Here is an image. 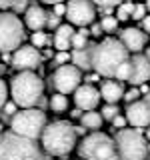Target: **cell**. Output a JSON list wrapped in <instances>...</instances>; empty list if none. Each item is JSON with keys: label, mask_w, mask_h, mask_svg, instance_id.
Here are the masks:
<instances>
[{"label": "cell", "mask_w": 150, "mask_h": 160, "mask_svg": "<svg viewBox=\"0 0 150 160\" xmlns=\"http://www.w3.org/2000/svg\"><path fill=\"white\" fill-rule=\"evenodd\" d=\"M78 156L82 160H120L114 138L108 134L94 130L92 134H86L78 144Z\"/></svg>", "instance_id": "obj_5"}, {"label": "cell", "mask_w": 150, "mask_h": 160, "mask_svg": "<svg viewBox=\"0 0 150 160\" xmlns=\"http://www.w3.org/2000/svg\"><path fill=\"white\" fill-rule=\"evenodd\" d=\"M0 10H10V0H0Z\"/></svg>", "instance_id": "obj_43"}, {"label": "cell", "mask_w": 150, "mask_h": 160, "mask_svg": "<svg viewBox=\"0 0 150 160\" xmlns=\"http://www.w3.org/2000/svg\"><path fill=\"white\" fill-rule=\"evenodd\" d=\"M120 160H146L148 138L142 134V128H120L114 136Z\"/></svg>", "instance_id": "obj_6"}, {"label": "cell", "mask_w": 150, "mask_h": 160, "mask_svg": "<svg viewBox=\"0 0 150 160\" xmlns=\"http://www.w3.org/2000/svg\"><path fill=\"white\" fill-rule=\"evenodd\" d=\"M10 8H12V12H26L28 0H10Z\"/></svg>", "instance_id": "obj_32"}, {"label": "cell", "mask_w": 150, "mask_h": 160, "mask_svg": "<svg viewBox=\"0 0 150 160\" xmlns=\"http://www.w3.org/2000/svg\"><path fill=\"white\" fill-rule=\"evenodd\" d=\"M120 40H122V44L130 52H140V50H144V46H146L148 36L140 28H124L120 32Z\"/></svg>", "instance_id": "obj_16"}, {"label": "cell", "mask_w": 150, "mask_h": 160, "mask_svg": "<svg viewBox=\"0 0 150 160\" xmlns=\"http://www.w3.org/2000/svg\"><path fill=\"white\" fill-rule=\"evenodd\" d=\"M100 90L94 88L92 84H80V86L74 90V104L82 110H94L100 102Z\"/></svg>", "instance_id": "obj_13"}, {"label": "cell", "mask_w": 150, "mask_h": 160, "mask_svg": "<svg viewBox=\"0 0 150 160\" xmlns=\"http://www.w3.org/2000/svg\"><path fill=\"white\" fill-rule=\"evenodd\" d=\"M74 24H60V26L56 28V34H54V38H52V42H54V48L56 50H68V48H72V36H74V32L76 30L72 28Z\"/></svg>", "instance_id": "obj_18"}, {"label": "cell", "mask_w": 150, "mask_h": 160, "mask_svg": "<svg viewBox=\"0 0 150 160\" xmlns=\"http://www.w3.org/2000/svg\"><path fill=\"white\" fill-rule=\"evenodd\" d=\"M142 98H144V100H146V102L150 104V90H148V92H146V94H144V96H142Z\"/></svg>", "instance_id": "obj_46"}, {"label": "cell", "mask_w": 150, "mask_h": 160, "mask_svg": "<svg viewBox=\"0 0 150 160\" xmlns=\"http://www.w3.org/2000/svg\"><path fill=\"white\" fill-rule=\"evenodd\" d=\"M48 120L46 114L38 108H22L10 118V130H14L20 136H26L32 140H40Z\"/></svg>", "instance_id": "obj_7"}, {"label": "cell", "mask_w": 150, "mask_h": 160, "mask_svg": "<svg viewBox=\"0 0 150 160\" xmlns=\"http://www.w3.org/2000/svg\"><path fill=\"white\" fill-rule=\"evenodd\" d=\"M130 60V50L122 44L120 38H104L94 44L92 50V70L104 78H114L118 68Z\"/></svg>", "instance_id": "obj_1"}, {"label": "cell", "mask_w": 150, "mask_h": 160, "mask_svg": "<svg viewBox=\"0 0 150 160\" xmlns=\"http://www.w3.org/2000/svg\"><path fill=\"white\" fill-rule=\"evenodd\" d=\"M130 76H132V62H130V60H126V62L122 64V66L118 68V72H116V80H120V82H122V80H130Z\"/></svg>", "instance_id": "obj_26"}, {"label": "cell", "mask_w": 150, "mask_h": 160, "mask_svg": "<svg viewBox=\"0 0 150 160\" xmlns=\"http://www.w3.org/2000/svg\"><path fill=\"white\" fill-rule=\"evenodd\" d=\"M124 0H94V4H98L100 8H114L118 4H122Z\"/></svg>", "instance_id": "obj_34"}, {"label": "cell", "mask_w": 150, "mask_h": 160, "mask_svg": "<svg viewBox=\"0 0 150 160\" xmlns=\"http://www.w3.org/2000/svg\"><path fill=\"white\" fill-rule=\"evenodd\" d=\"M146 8H148V12H150V0H146Z\"/></svg>", "instance_id": "obj_49"}, {"label": "cell", "mask_w": 150, "mask_h": 160, "mask_svg": "<svg viewBox=\"0 0 150 160\" xmlns=\"http://www.w3.org/2000/svg\"><path fill=\"white\" fill-rule=\"evenodd\" d=\"M0 110H2V116H14V114L18 112V104L14 102V100H10V102L6 100V104H4Z\"/></svg>", "instance_id": "obj_28"}, {"label": "cell", "mask_w": 150, "mask_h": 160, "mask_svg": "<svg viewBox=\"0 0 150 160\" xmlns=\"http://www.w3.org/2000/svg\"><path fill=\"white\" fill-rule=\"evenodd\" d=\"M100 78V74L98 72H94V74H90V76H84V80H86L88 84H92V82H96V80Z\"/></svg>", "instance_id": "obj_41"}, {"label": "cell", "mask_w": 150, "mask_h": 160, "mask_svg": "<svg viewBox=\"0 0 150 160\" xmlns=\"http://www.w3.org/2000/svg\"><path fill=\"white\" fill-rule=\"evenodd\" d=\"M92 50H94V44H88L86 48H80V50H74L72 52V62L74 66H78L80 70H90L92 68Z\"/></svg>", "instance_id": "obj_19"}, {"label": "cell", "mask_w": 150, "mask_h": 160, "mask_svg": "<svg viewBox=\"0 0 150 160\" xmlns=\"http://www.w3.org/2000/svg\"><path fill=\"white\" fill-rule=\"evenodd\" d=\"M0 160H46L42 144L38 140L20 136L14 130L0 132Z\"/></svg>", "instance_id": "obj_2"}, {"label": "cell", "mask_w": 150, "mask_h": 160, "mask_svg": "<svg viewBox=\"0 0 150 160\" xmlns=\"http://www.w3.org/2000/svg\"><path fill=\"white\" fill-rule=\"evenodd\" d=\"M126 120L134 128H146L150 126V104L146 100H134L126 106Z\"/></svg>", "instance_id": "obj_12"}, {"label": "cell", "mask_w": 150, "mask_h": 160, "mask_svg": "<svg viewBox=\"0 0 150 160\" xmlns=\"http://www.w3.org/2000/svg\"><path fill=\"white\" fill-rule=\"evenodd\" d=\"M104 30H102V26H100V24H90V34H92V36H100V34H102Z\"/></svg>", "instance_id": "obj_38"}, {"label": "cell", "mask_w": 150, "mask_h": 160, "mask_svg": "<svg viewBox=\"0 0 150 160\" xmlns=\"http://www.w3.org/2000/svg\"><path fill=\"white\" fill-rule=\"evenodd\" d=\"M44 82L34 70H20L10 82V96L20 108H32L42 100Z\"/></svg>", "instance_id": "obj_4"}, {"label": "cell", "mask_w": 150, "mask_h": 160, "mask_svg": "<svg viewBox=\"0 0 150 160\" xmlns=\"http://www.w3.org/2000/svg\"><path fill=\"white\" fill-rule=\"evenodd\" d=\"M6 100H8V86H6V82L0 78V108L6 104Z\"/></svg>", "instance_id": "obj_35"}, {"label": "cell", "mask_w": 150, "mask_h": 160, "mask_svg": "<svg viewBox=\"0 0 150 160\" xmlns=\"http://www.w3.org/2000/svg\"><path fill=\"white\" fill-rule=\"evenodd\" d=\"M130 62H132V76H130L128 82L132 86H140V84L148 82L150 80V60L140 52H134V56H130Z\"/></svg>", "instance_id": "obj_14"}, {"label": "cell", "mask_w": 150, "mask_h": 160, "mask_svg": "<svg viewBox=\"0 0 150 160\" xmlns=\"http://www.w3.org/2000/svg\"><path fill=\"white\" fill-rule=\"evenodd\" d=\"M76 132L74 126L66 120H56V122L46 124L42 136H40V144H42L44 152L50 156H66L76 146Z\"/></svg>", "instance_id": "obj_3"}, {"label": "cell", "mask_w": 150, "mask_h": 160, "mask_svg": "<svg viewBox=\"0 0 150 160\" xmlns=\"http://www.w3.org/2000/svg\"><path fill=\"white\" fill-rule=\"evenodd\" d=\"M4 72H6V64H0V76H2Z\"/></svg>", "instance_id": "obj_45"}, {"label": "cell", "mask_w": 150, "mask_h": 160, "mask_svg": "<svg viewBox=\"0 0 150 160\" xmlns=\"http://www.w3.org/2000/svg\"><path fill=\"white\" fill-rule=\"evenodd\" d=\"M118 22L120 20L116 16H110V14H106V16H102V20H100V26H102L104 32H116L118 30Z\"/></svg>", "instance_id": "obj_24"}, {"label": "cell", "mask_w": 150, "mask_h": 160, "mask_svg": "<svg viewBox=\"0 0 150 160\" xmlns=\"http://www.w3.org/2000/svg\"><path fill=\"white\" fill-rule=\"evenodd\" d=\"M40 2H44V4H50V6H54V4H58V2H64V0H40Z\"/></svg>", "instance_id": "obj_44"}, {"label": "cell", "mask_w": 150, "mask_h": 160, "mask_svg": "<svg viewBox=\"0 0 150 160\" xmlns=\"http://www.w3.org/2000/svg\"><path fill=\"white\" fill-rule=\"evenodd\" d=\"M48 106L52 108V112H66V108H68V98H66V94H62V92H56V94H52L48 100Z\"/></svg>", "instance_id": "obj_21"}, {"label": "cell", "mask_w": 150, "mask_h": 160, "mask_svg": "<svg viewBox=\"0 0 150 160\" xmlns=\"http://www.w3.org/2000/svg\"><path fill=\"white\" fill-rule=\"evenodd\" d=\"M60 18L62 16H58V14H54V12H48V22H46V28L50 30H56L60 26Z\"/></svg>", "instance_id": "obj_33"}, {"label": "cell", "mask_w": 150, "mask_h": 160, "mask_svg": "<svg viewBox=\"0 0 150 160\" xmlns=\"http://www.w3.org/2000/svg\"><path fill=\"white\" fill-rule=\"evenodd\" d=\"M126 124H128V120H126V116H120V114H118V116H114V120H112V126L114 128H124V126H126Z\"/></svg>", "instance_id": "obj_36"}, {"label": "cell", "mask_w": 150, "mask_h": 160, "mask_svg": "<svg viewBox=\"0 0 150 160\" xmlns=\"http://www.w3.org/2000/svg\"><path fill=\"white\" fill-rule=\"evenodd\" d=\"M96 8L94 0H68L66 4V18L74 26H88L94 22Z\"/></svg>", "instance_id": "obj_10"}, {"label": "cell", "mask_w": 150, "mask_h": 160, "mask_svg": "<svg viewBox=\"0 0 150 160\" xmlns=\"http://www.w3.org/2000/svg\"><path fill=\"white\" fill-rule=\"evenodd\" d=\"M52 12L58 14V16H66V4H64V2L54 4V10H52Z\"/></svg>", "instance_id": "obj_37"}, {"label": "cell", "mask_w": 150, "mask_h": 160, "mask_svg": "<svg viewBox=\"0 0 150 160\" xmlns=\"http://www.w3.org/2000/svg\"><path fill=\"white\" fill-rule=\"evenodd\" d=\"M148 82H150V80H148Z\"/></svg>", "instance_id": "obj_51"}, {"label": "cell", "mask_w": 150, "mask_h": 160, "mask_svg": "<svg viewBox=\"0 0 150 160\" xmlns=\"http://www.w3.org/2000/svg\"><path fill=\"white\" fill-rule=\"evenodd\" d=\"M86 130H88V128L84 126V124H80V126H74V132H76V136H82V138L86 136Z\"/></svg>", "instance_id": "obj_40"}, {"label": "cell", "mask_w": 150, "mask_h": 160, "mask_svg": "<svg viewBox=\"0 0 150 160\" xmlns=\"http://www.w3.org/2000/svg\"><path fill=\"white\" fill-rule=\"evenodd\" d=\"M42 62V54L40 48H36L34 44H22L12 52V66L18 70H36Z\"/></svg>", "instance_id": "obj_11"}, {"label": "cell", "mask_w": 150, "mask_h": 160, "mask_svg": "<svg viewBox=\"0 0 150 160\" xmlns=\"http://www.w3.org/2000/svg\"><path fill=\"white\" fill-rule=\"evenodd\" d=\"M146 4H134V10H132V20H142L146 16Z\"/></svg>", "instance_id": "obj_31"}, {"label": "cell", "mask_w": 150, "mask_h": 160, "mask_svg": "<svg viewBox=\"0 0 150 160\" xmlns=\"http://www.w3.org/2000/svg\"><path fill=\"white\" fill-rule=\"evenodd\" d=\"M88 36H90V30H86V26H80V30H76L72 36V48L74 50H80V48H86L88 46Z\"/></svg>", "instance_id": "obj_22"}, {"label": "cell", "mask_w": 150, "mask_h": 160, "mask_svg": "<svg viewBox=\"0 0 150 160\" xmlns=\"http://www.w3.org/2000/svg\"><path fill=\"white\" fill-rule=\"evenodd\" d=\"M132 10H134V4L132 2H122L116 6V18L120 22H124V20H130L132 18Z\"/></svg>", "instance_id": "obj_23"}, {"label": "cell", "mask_w": 150, "mask_h": 160, "mask_svg": "<svg viewBox=\"0 0 150 160\" xmlns=\"http://www.w3.org/2000/svg\"><path fill=\"white\" fill-rule=\"evenodd\" d=\"M82 114H84V112H82V108H78V106H76V108L72 110V112H70V116H72V118H80Z\"/></svg>", "instance_id": "obj_42"}, {"label": "cell", "mask_w": 150, "mask_h": 160, "mask_svg": "<svg viewBox=\"0 0 150 160\" xmlns=\"http://www.w3.org/2000/svg\"><path fill=\"white\" fill-rule=\"evenodd\" d=\"M30 40H32V44H34L36 48H44V46H46V44L50 42V38L42 32V30H36V32L30 36Z\"/></svg>", "instance_id": "obj_27"}, {"label": "cell", "mask_w": 150, "mask_h": 160, "mask_svg": "<svg viewBox=\"0 0 150 160\" xmlns=\"http://www.w3.org/2000/svg\"><path fill=\"white\" fill-rule=\"evenodd\" d=\"M46 22H48V12L46 10L36 2L28 4L26 12H24V24H26L32 32H36V30L46 28Z\"/></svg>", "instance_id": "obj_15"}, {"label": "cell", "mask_w": 150, "mask_h": 160, "mask_svg": "<svg viewBox=\"0 0 150 160\" xmlns=\"http://www.w3.org/2000/svg\"><path fill=\"white\" fill-rule=\"evenodd\" d=\"M68 58H72V54H68V50H58V54L54 56V66H62V64H66Z\"/></svg>", "instance_id": "obj_30"}, {"label": "cell", "mask_w": 150, "mask_h": 160, "mask_svg": "<svg viewBox=\"0 0 150 160\" xmlns=\"http://www.w3.org/2000/svg\"><path fill=\"white\" fill-rule=\"evenodd\" d=\"M140 22H142V30L150 34V16H148V14H146V16H144L142 20H140Z\"/></svg>", "instance_id": "obj_39"}, {"label": "cell", "mask_w": 150, "mask_h": 160, "mask_svg": "<svg viewBox=\"0 0 150 160\" xmlns=\"http://www.w3.org/2000/svg\"><path fill=\"white\" fill-rule=\"evenodd\" d=\"M148 154H150V142H148Z\"/></svg>", "instance_id": "obj_50"}, {"label": "cell", "mask_w": 150, "mask_h": 160, "mask_svg": "<svg viewBox=\"0 0 150 160\" xmlns=\"http://www.w3.org/2000/svg\"><path fill=\"white\" fill-rule=\"evenodd\" d=\"M24 24L20 22L16 12L0 10V52H14L22 46Z\"/></svg>", "instance_id": "obj_8"}, {"label": "cell", "mask_w": 150, "mask_h": 160, "mask_svg": "<svg viewBox=\"0 0 150 160\" xmlns=\"http://www.w3.org/2000/svg\"><path fill=\"white\" fill-rule=\"evenodd\" d=\"M146 138H148V142H150V126H148V130H146Z\"/></svg>", "instance_id": "obj_48"}, {"label": "cell", "mask_w": 150, "mask_h": 160, "mask_svg": "<svg viewBox=\"0 0 150 160\" xmlns=\"http://www.w3.org/2000/svg\"><path fill=\"white\" fill-rule=\"evenodd\" d=\"M144 56H146V58H148V60H150V46H148V48H146V50H144Z\"/></svg>", "instance_id": "obj_47"}, {"label": "cell", "mask_w": 150, "mask_h": 160, "mask_svg": "<svg viewBox=\"0 0 150 160\" xmlns=\"http://www.w3.org/2000/svg\"><path fill=\"white\" fill-rule=\"evenodd\" d=\"M100 96H102L106 102L118 104V100L124 98V86L120 80H104L102 86H100Z\"/></svg>", "instance_id": "obj_17"}, {"label": "cell", "mask_w": 150, "mask_h": 160, "mask_svg": "<svg viewBox=\"0 0 150 160\" xmlns=\"http://www.w3.org/2000/svg\"><path fill=\"white\" fill-rule=\"evenodd\" d=\"M140 96H142V92H140V88H136V86H132L128 92H124V100H126V104L134 102V100H140Z\"/></svg>", "instance_id": "obj_29"}, {"label": "cell", "mask_w": 150, "mask_h": 160, "mask_svg": "<svg viewBox=\"0 0 150 160\" xmlns=\"http://www.w3.org/2000/svg\"><path fill=\"white\" fill-rule=\"evenodd\" d=\"M80 80H82V70L74 64H62L56 66L54 74L50 76V84L56 88V92L62 94H70L80 86Z\"/></svg>", "instance_id": "obj_9"}, {"label": "cell", "mask_w": 150, "mask_h": 160, "mask_svg": "<svg viewBox=\"0 0 150 160\" xmlns=\"http://www.w3.org/2000/svg\"><path fill=\"white\" fill-rule=\"evenodd\" d=\"M102 114L100 112H94V110H86V112L80 116V122L84 124L88 130H98L100 126H102Z\"/></svg>", "instance_id": "obj_20"}, {"label": "cell", "mask_w": 150, "mask_h": 160, "mask_svg": "<svg viewBox=\"0 0 150 160\" xmlns=\"http://www.w3.org/2000/svg\"><path fill=\"white\" fill-rule=\"evenodd\" d=\"M100 114H102L104 120H110L112 122L114 116H118L120 110H118V104H112V102H106V106H102V110H100Z\"/></svg>", "instance_id": "obj_25"}]
</instances>
